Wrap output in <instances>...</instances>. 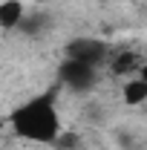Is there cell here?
Returning a JSON list of instances; mask_svg holds the SVG:
<instances>
[{
	"label": "cell",
	"instance_id": "1",
	"mask_svg": "<svg viewBox=\"0 0 147 150\" xmlns=\"http://www.w3.org/2000/svg\"><path fill=\"white\" fill-rule=\"evenodd\" d=\"M9 121H12V130L23 142H32V144H55L58 136L64 133L61 112L49 95H35V98L23 101L12 112Z\"/></svg>",
	"mask_w": 147,
	"mask_h": 150
},
{
	"label": "cell",
	"instance_id": "2",
	"mask_svg": "<svg viewBox=\"0 0 147 150\" xmlns=\"http://www.w3.org/2000/svg\"><path fill=\"white\" fill-rule=\"evenodd\" d=\"M61 75H64V81H66L72 90H87V87H92L95 69H92V64H87V61H75V58H69V64H64Z\"/></svg>",
	"mask_w": 147,
	"mask_h": 150
},
{
	"label": "cell",
	"instance_id": "3",
	"mask_svg": "<svg viewBox=\"0 0 147 150\" xmlns=\"http://www.w3.org/2000/svg\"><path fill=\"white\" fill-rule=\"evenodd\" d=\"M121 101H124V107H144L147 104V81L141 75H127L121 81Z\"/></svg>",
	"mask_w": 147,
	"mask_h": 150
},
{
	"label": "cell",
	"instance_id": "4",
	"mask_svg": "<svg viewBox=\"0 0 147 150\" xmlns=\"http://www.w3.org/2000/svg\"><path fill=\"white\" fill-rule=\"evenodd\" d=\"M26 18V0H0V29L15 32Z\"/></svg>",
	"mask_w": 147,
	"mask_h": 150
},
{
	"label": "cell",
	"instance_id": "5",
	"mask_svg": "<svg viewBox=\"0 0 147 150\" xmlns=\"http://www.w3.org/2000/svg\"><path fill=\"white\" fill-rule=\"evenodd\" d=\"M139 75H141V78L147 81V58H144V64H141V69H139Z\"/></svg>",
	"mask_w": 147,
	"mask_h": 150
}]
</instances>
